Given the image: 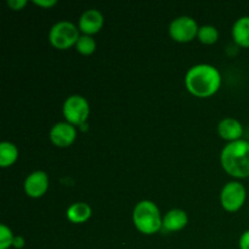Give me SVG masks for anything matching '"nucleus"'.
<instances>
[{
    "instance_id": "20",
    "label": "nucleus",
    "mask_w": 249,
    "mask_h": 249,
    "mask_svg": "<svg viewBox=\"0 0 249 249\" xmlns=\"http://www.w3.org/2000/svg\"><path fill=\"white\" fill-rule=\"evenodd\" d=\"M238 246H240V249H249V230L245 231L241 235L240 241H238Z\"/></svg>"
},
{
    "instance_id": "10",
    "label": "nucleus",
    "mask_w": 249,
    "mask_h": 249,
    "mask_svg": "<svg viewBox=\"0 0 249 249\" xmlns=\"http://www.w3.org/2000/svg\"><path fill=\"white\" fill-rule=\"evenodd\" d=\"M102 27H104V15L96 9H90L83 12L78 22V28L85 36L99 33Z\"/></svg>"
},
{
    "instance_id": "8",
    "label": "nucleus",
    "mask_w": 249,
    "mask_h": 249,
    "mask_svg": "<svg viewBox=\"0 0 249 249\" xmlns=\"http://www.w3.org/2000/svg\"><path fill=\"white\" fill-rule=\"evenodd\" d=\"M50 140L55 146L61 148L72 145L77 138V129L68 122H58L50 129Z\"/></svg>"
},
{
    "instance_id": "9",
    "label": "nucleus",
    "mask_w": 249,
    "mask_h": 249,
    "mask_svg": "<svg viewBox=\"0 0 249 249\" xmlns=\"http://www.w3.org/2000/svg\"><path fill=\"white\" fill-rule=\"evenodd\" d=\"M49 189V177L43 170L31 173L24 180V192L31 198H40Z\"/></svg>"
},
{
    "instance_id": "16",
    "label": "nucleus",
    "mask_w": 249,
    "mask_h": 249,
    "mask_svg": "<svg viewBox=\"0 0 249 249\" xmlns=\"http://www.w3.org/2000/svg\"><path fill=\"white\" fill-rule=\"evenodd\" d=\"M197 38L199 39V41H201L202 44H206V45H212V44H215L216 41H218L219 32L214 26L206 24V26L199 27Z\"/></svg>"
},
{
    "instance_id": "15",
    "label": "nucleus",
    "mask_w": 249,
    "mask_h": 249,
    "mask_svg": "<svg viewBox=\"0 0 249 249\" xmlns=\"http://www.w3.org/2000/svg\"><path fill=\"white\" fill-rule=\"evenodd\" d=\"M18 158V148L10 141L0 143V167L7 168L14 164Z\"/></svg>"
},
{
    "instance_id": "22",
    "label": "nucleus",
    "mask_w": 249,
    "mask_h": 249,
    "mask_svg": "<svg viewBox=\"0 0 249 249\" xmlns=\"http://www.w3.org/2000/svg\"><path fill=\"white\" fill-rule=\"evenodd\" d=\"M24 238L22 236H15L14 238V243H12V247H15L16 249H21L24 247Z\"/></svg>"
},
{
    "instance_id": "19",
    "label": "nucleus",
    "mask_w": 249,
    "mask_h": 249,
    "mask_svg": "<svg viewBox=\"0 0 249 249\" xmlns=\"http://www.w3.org/2000/svg\"><path fill=\"white\" fill-rule=\"evenodd\" d=\"M26 5V0H9V1H7V6H9L10 9L14 10V11H19V10L23 9Z\"/></svg>"
},
{
    "instance_id": "3",
    "label": "nucleus",
    "mask_w": 249,
    "mask_h": 249,
    "mask_svg": "<svg viewBox=\"0 0 249 249\" xmlns=\"http://www.w3.org/2000/svg\"><path fill=\"white\" fill-rule=\"evenodd\" d=\"M133 223L135 228L145 235H153L163 228V218L160 208L152 201L143 199L133 211Z\"/></svg>"
},
{
    "instance_id": "21",
    "label": "nucleus",
    "mask_w": 249,
    "mask_h": 249,
    "mask_svg": "<svg viewBox=\"0 0 249 249\" xmlns=\"http://www.w3.org/2000/svg\"><path fill=\"white\" fill-rule=\"evenodd\" d=\"M33 2L36 5H38V6L48 7V9H50V7L55 6V5L57 4V1H56V0H34Z\"/></svg>"
},
{
    "instance_id": "18",
    "label": "nucleus",
    "mask_w": 249,
    "mask_h": 249,
    "mask_svg": "<svg viewBox=\"0 0 249 249\" xmlns=\"http://www.w3.org/2000/svg\"><path fill=\"white\" fill-rule=\"evenodd\" d=\"M14 233L5 224L0 225V249H9L14 243Z\"/></svg>"
},
{
    "instance_id": "12",
    "label": "nucleus",
    "mask_w": 249,
    "mask_h": 249,
    "mask_svg": "<svg viewBox=\"0 0 249 249\" xmlns=\"http://www.w3.org/2000/svg\"><path fill=\"white\" fill-rule=\"evenodd\" d=\"M187 223H189V216L182 209H172L163 216V229L169 232L182 230Z\"/></svg>"
},
{
    "instance_id": "5",
    "label": "nucleus",
    "mask_w": 249,
    "mask_h": 249,
    "mask_svg": "<svg viewBox=\"0 0 249 249\" xmlns=\"http://www.w3.org/2000/svg\"><path fill=\"white\" fill-rule=\"evenodd\" d=\"M66 122L74 126H80L87 123L90 114V105L82 95H71L66 99L62 106Z\"/></svg>"
},
{
    "instance_id": "11",
    "label": "nucleus",
    "mask_w": 249,
    "mask_h": 249,
    "mask_svg": "<svg viewBox=\"0 0 249 249\" xmlns=\"http://www.w3.org/2000/svg\"><path fill=\"white\" fill-rule=\"evenodd\" d=\"M218 133L221 139L229 141V142H233V141H238L242 139L243 135V126L240 121L235 118H224L220 121L218 125Z\"/></svg>"
},
{
    "instance_id": "6",
    "label": "nucleus",
    "mask_w": 249,
    "mask_h": 249,
    "mask_svg": "<svg viewBox=\"0 0 249 249\" xmlns=\"http://www.w3.org/2000/svg\"><path fill=\"white\" fill-rule=\"evenodd\" d=\"M247 199V190L240 181H230L223 187L220 194V203L225 211L230 213L240 211Z\"/></svg>"
},
{
    "instance_id": "13",
    "label": "nucleus",
    "mask_w": 249,
    "mask_h": 249,
    "mask_svg": "<svg viewBox=\"0 0 249 249\" xmlns=\"http://www.w3.org/2000/svg\"><path fill=\"white\" fill-rule=\"evenodd\" d=\"M232 38L241 48H249V16L236 19L232 26Z\"/></svg>"
},
{
    "instance_id": "7",
    "label": "nucleus",
    "mask_w": 249,
    "mask_h": 249,
    "mask_svg": "<svg viewBox=\"0 0 249 249\" xmlns=\"http://www.w3.org/2000/svg\"><path fill=\"white\" fill-rule=\"evenodd\" d=\"M198 24L192 17L180 16L169 24V36L178 43H189L198 34Z\"/></svg>"
},
{
    "instance_id": "2",
    "label": "nucleus",
    "mask_w": 249,
    "mask_h": 249,
    "mask_svg": "<svg viewBox=\"0 0 249 249\" xmlns=\"http://www.w3.org/2000/svg\"><path fill=\"white\" fill-rule=\"evenodd\" d=\"M223 169L236 179L249 178V141L241 140L229 142L220 153Z\"/></svg>"
},
{
    "instance_id": "17",
    "label": "nucleus",
    "mask_w": 249,
    "mask_h": 249,
    "mask_svg": "<svg viewBox=\"0 0 249 249\" xmlns=\"http://www.w3.org/2000/svg\"><path fill=\"white\" fill-rule=\"evenodd\" d=\"M75 49L82 55L89 56L96 50V41H95V39L91 36H85V34H83L78 39L77 44H75Z\"/></svg>"
},
{
    "instance_id": "4",
    "label": "nucleus",
    "mask_w": 249,
    "mask_h": 249,
    "mask_svg": "<svg viewBox=\"0 0 249 249\" xmlns=\"http://www.w3.org/2000/svg\"><path fill=\"white\" fill-rule=\"evenodd\" d=\"M79 38V28L70 21L57 22L49 32V40L51 45L58 50H66L75 46Z\"/></svg>"
},
{
    "instance_id": "1",
    "label": "nucleus",
    "mask_w": 249,
    "mask_h": 249,
    "mask_svg": "<svg viewBox=\"0 0 249 249\" xmlns=\"http://www.w3.org/2000/svg\"><path fill=\"white\" fill-rule=\"evenodd\" d=\"M185 85L194 96L211 97L221 85L220 72L208 63L192 66L185 75Z\"/></svg>"
},
{
    "instance_id": "14",
    "label": "nucleus",
    "mask_w": 249,
    "mask_h": 249,
    "mask_svg": "<svg viewBox=\"0 0 249 249\" xmlns=\"http://www.w3.org/2000/svg\"><path fill=\"white\" fill-rule=\"evenodd\" d=\"M91 214V207L84 202H77V203L71 204L67 209L68 220L74 224L85 223L87 220H89Z\"/></svg>"
}]
</instances>
